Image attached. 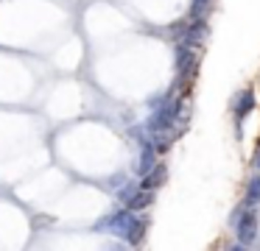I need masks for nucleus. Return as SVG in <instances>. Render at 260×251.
I'll list each match as a JSON object with an SVG mask.
<instances>
[{
	"label": "nucleus",
	"instance_id": "6",
	"mask_svg": "<svg viewBox=\"0 0 260 251\" xmlns=\"http://www.w3.org/2000/svg\"><path fill=\"white\" fill-rule=\"evenodd\" d=\"M129 221H132V212L120 209V212H115V215H109V218H104V221H98V223H95V229H112V232L120 237Z\"/></svg>",
	"mask_w": 260,
	"mask_h": 251
},
{
	"label": "nucleus",
	"instance_id": "10",
	"mask_svg": "<svg viewBox=\"0 0 260 251\" xmlns=\"http://www.w3.org/2000/svg\"><path fill=\"white\" fill-rule=\"evenodd\" d=\"M254 204H260V176L249 178L246 184V206H254Z\"/></svg>",
	"mask_w": 260,
	"mask_h": 251
},
{
	"label": "nucleus",
	"instance_id": "9",
	"mask_svg": "<svg viewBox=\"0 0 260 251\" xmlns=\"http://www.w3.org/2000/svg\"><path fill=\"white\" fill-rule=\"evenodd\" d=\"M154 156H157L154 145H151V142H143V151H140V165H137V173H140V176H146V173L154 167Z\"/></svg>",
	"mask_w": 260,
	"mask_h": 251
},
{
	"label": "nucleus",
	"instance_id": "7",
	"mask_svg": "<svg viewBox=\"0 0 260 251\" xmlns=\"http://www.w3.org/2000/svg\"><path fill=\"white\" fill-rule=\"evenodd\" d=\"M204 33H207V25H204V20H202V17H196V20H193V25L187 28L185 45H190V48H196V45L204 39Z\"/></svg>",
	"mask_w": 260,
	"mask_h": 251
},
{
	"label": "nucleus",
	"instance_id": "3",
	"mask_svg": "<svg viewBox=\"0 0 260 251\" xmlns=\"http://www.w3.org/2000/svg\"><path fill=\"white\" fill-rule=\"evenodd\" d=\"M193 50L196 48H190V45H185V42L176 48V73H179V78H187L193 73V67H196V56H193Z\"/></svg>",
	"mask_w": 260,
	"mask_h": 251
},
{
	"label": "nucleus",
	"instance_id": "12",
	"mask_svg": "<svg viewBox=\"0 0 260 251\" xmlns=\"http://www.w3.org/2000/svg\"><path fill=\"white\" fill-rule=\"evenodd\" d=\"M257 167H260V154H257Z\"/></svg>",
	"mask_w": 260,
	"mask_h": 251
},
{
	"label": "nucleus",
	"instance_id": "8",
	"mask_svg": "<svg viewBox=\"0 0 260 251\" xmlns=\"http://www.w3.org/2000/svg\"><path fill=\"white\" fill-rule=\"evenodd\" d=\"M162 182H165V165H154L151 170L143 176V184H140V187H143V190H154V187H159Z\"/></svg>",
	"mask_w": 260,
	"mask_h": 251
},
{
	"label": "nucleus",
	"instance_id": "1",
	"mask_svg": "<svg viewBox=\"0 0 260 251\" xmlns=\"http://www.w3.org/2000/svg\"><path fill=\"white\" fill-rule=\"evenodd\" d=\"M179 112H182V100L179 98H168V100H159L157 112L151 115L148 120V131L151 134H165V128H171L176 120H179Z\"/></svg>",
	"mask_w": 260,
	"mask_h": 251
},
{
	"label": "nucleus",
	"instance_id": "4",
	"mask_svg": "<svg viewBox=\"0 0 260 251\" xmlns=\"http://www.w3.org/2000/svg\"><path fill=\"white\" fill-rule=\"evenodd\" d=\"M252 109H254V92L252 89H243V92L235 98V103H232V115H235L238 123H243L249 115H252Z\"/></svg>",
	"mask_w": 260,
	"mask_h": 251
},
{
	"label": "nucleus",
	"instance_id": "2",
	"mask_svg": "<svg viewBox=\"0 0 260 251\" xmlns=\"http://www.w3.org/2000/svg\"><path fill=\"white\" fill-rule=\"evenodd\" d=\"M235 229H238V248H246V245L254 243L257 237V215L252 209H241L235 218Z\"/></svg>",
	"mask_w": 260,
	"mask_h": 251
},
{
	"label": "nucleus",
	"instance_id": "5",
	"mask_svg": "<svg viewBox=\"0 0 260 251\" xmlns=\"http://www.w3.org/2000/svg\"><path fill=\"white\" fill-rule=\"evenodd\" d=\"M120 237H123L129 245H140L143 237H146V221H140L137 215H132V221L126 223V229H123Z\"/></svg>",
	"mask_w": 260,
	"mask_h": 251
},
{
	"label": "nucleus",
	"instance_id": "11",
	"mask_svg": "<svg viewBox=\"0 0 260 251\" xmlns=\"http://www.w3.org/2000/svg\"><path fill=\"white\" fill-rule=\"evenodd\" d=\"M137 190H140V187H135V184H126V187H123V190H120V193H118V195H120V201H126V204H129V198H132V195L137 193Z\"/></svg>",
	"mask_w": 260,
	"mask_h": 251
}]
</instances>
